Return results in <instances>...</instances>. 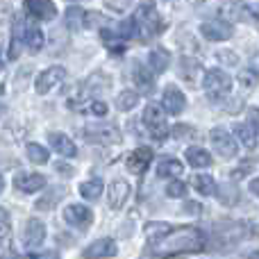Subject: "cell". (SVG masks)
<instances>
[{
  "label": "cell",
  "mask_w": 259,
  "mask_h": 259,
  "mask_svg": "<svg viewBox=\"0 0 259 259\" xmlns=\"http://www.w3.org/2000/svg\"><path fill=\"white\" fill-rule=\"evenodd\" d=\"M234 134H237V139H241V143L248 148V150H252V148L257 146V127L252 125V123H239V125H234Z\"/></svg>",
  "instance_id": "603a6c76"
},
{
  "label": "cell",
  "mask_w": 259,
  "mask_h": 259,
  "mask_svg": "<svg viewBox=\"0 0 259 259\" xmlns=\"http://www.w3.org/2000/svg\"><path fill=\"white\" fill-rule=\"evenodd\" d=\"M14 39H23L32 53L44 48V34H41V30L36 25H32V23L23 21V18H16V23H14Z\"/></svg>",
  "instance_id": "5b68a950"
},
{
  "label": "cell",
  "mask_w": 259,
  "mask_h": 259,
  "mask_svg": "<svg viewBox=\"0 0 259 259\" xmlns=\"http://www.w3.org/2000/svg\"><path fill=\"white\" fill-rule=\"evenodd\" d=\"M180 80L187 82L189 87H198V82H200L202 73H205V68H202V64L198 62V59H191V57H182L180 59Z\"/></svg>",
  "instance_id": "30bf717a"
},
{
  "label": "cell",
  "mask_w": 259,
  "mask_h": 259,
  "mask_svg": "<svg viewBox=\"0 0 259 259\" xmlns=\"http://www.w3.org/2000/svg\"><path fill=\"white\" fill-rule=\"evenodd\" d=\"M182 168L184 166L180 164L178 159L166 157V159H161L159 168H157V175H159V178H178V175H182Z\"/></svg>",
  "instance_id": "484cf974"
},
{
  "label": "cell",
  "mask_w": 259,
  "mask_h": 259,
  "mask_svg": "<svg viewBox=\"0 0 259 259\" xmlns=\"http://www.w3.org/2000/svg\"><path fill=\"white\" fill-rule=\"evenodd\" d=\"M132 75H134V82L141 87V91L150 94V91L155 89V87H152V84H155V82H152V75H150V71H148L146 66H141V64H134Z\"/></svg>",
  "instance_id": "cb8c5ba5"
},
{
  "label": "cell",
  "mask_w": 259,
  "mask_h": 259,
  "mask_svg": "<svg viewBox=\"0 0 259 259\" xmlns=\"http://www.w3.org/2000/svg\"><path fill=\"white\" fill-rule=\"evenodd\" d=\"M103 189H105V184H103V180H98V178L87 180V182L80 184V193H82V198H87V200H98Z\"/></svg>",
  "instance_id": "d4e9b609"
},
{
  "label": "cell",
  "mask_w": 259,
  "mask_h": 259,
  "mask_svg": "<svg viewBox=\"0 0 259 259\" xmlns=\"http://www.w3.org/2000/svg\"><path fill=\"white\" fill-rule=\"evenodd\" d=\"M134 21H137L139 39H143V41L155 39V36L161 32V18H159V14H157L152 0H143L139 12L134 14Z\"/></svg>",
  "instance_id": "7a4b0ae2"
},
{
  "label": "cell",
  "mask_w": 259,
  "mask_h": 259,
  "mask_svg": "<svg viewBox=\"0 0 259 259\" xmlns=\"http://www.w3.org/2000/svg\"><path fill=\"white\" fill-rule=\"evenodd\" d=\"M202 84H205L207 98H209L211 103H221V100H225L228 94L232 91V77L225 71H221V68H211L209 73H205Z\"/></svg>",
  "instance_id": "3957f363"
},
{
  "label": "cell",
  "mask_w": 259,
  "mask_h": 259,
  "mask_svg": "<svg viewBox=\"0 0 259 259\" xmlns=\"http://www.w3.org/2000/svg\"><path fill=\"white\" fill-rule=\"evenodd\" d=\"M248 14H250L252 21L259 23V5H255V7H248Z\"/></svg>",
  "instance_id": "b9f144b4"
},
{
  "label": "cell",
  "mask_w": 259,
  "mask_h": 259,
  "mask_svg": "<svg viewBox=\"0 0 259 259\" xmlns=\"http://www.w3.org/2000/svg\"><path fill=\"white\" fill-rule=\"evenodd\" d=\"M216 59H219V62H225V64H232V66L239 62V57L237 55H232V53H219L216 55Z\"/></svg>",
  "instance_id": "8d00e7d4"
},
{
  "label": "cell",
  "mask_w": 259,
  "mask_h": 259,
  "mask_svg": "<svg viewBox=\"0 0 259 259\" xmlns=\"http://www.w3.org/2000/svg\"><path fill=\"white\" fill-rule=\"evenodd\" d=\"M143 232H146L148 241H150L152 246H157V243H161L170 232H173V228H170L168 223H148Z\"/></svg>",
  "instance_id": "44dd1931"
},
{
  "label": "cell",
  "mask_w": 259,
  "mask_h": 259,
  "mask_svg": "<svg viewBox=\"0 0 259 259\" xmlns=\"http://www.w3.org/2000/svg\"><path fill=\"white\" fill-rule=\"evenodd\" d=\"M64 196V187H55L53 191H48L41 200H36V209H50L59 202V198Z\"/></svg>",
  "instance_id": "f546056e"
},
{
  "label": "cell",
  "mask_w": 259,
  "mask_h": 259,
  "mask_svg": "<svg viewBox=\"0 0 259 259\" xmlns=\"http://www.w3.org/2000/svg\"><path fill=\"white\" fill-rule=\"evenodd\" d=\"M66 77V68L64 66H50L36 77V94H48L53 87L62 84V80Z\"/></svg>",
  "instance_id": "9c48e42d"
},
{
  "label": "cell",
  "mask_w": 259,
  "mask_h": 259,
  "mask_svg": "<svg viewBox=\"0 0 259 259\" xmlns=\"http://www.w3.org/2000/svg\"><path fill=\"white\" fill-rule=\"evenodd\" d=\"M130 198V184L125 180H114L107 189V202L112 209H121L125 205V200Z\"/></svg>",
  "instance_id": "e0dca14e"
},
{
  "label": "cell",
  "mask_w": 259,
  "mask_h": 259,
  "mask_svg": "<svg viewBox=\"0 0 259 259\" xmlns=\"http://www.w3.org/2000/svg\"><path fill=\"white\" fill-rule=\"evenodd\" d=\"M184 209H187L189 214H200V211H202V207L198 205V202H187V207H184Z\"/></svg>",
  "instance_id": "60d3db41"
},
{
  "label": "cell",
  "mask_w": 259,
  "mask_h": 259,
  "mask_svg": "<svg viewBox=\"0 0 259 259\" xmlns=\"http://www.w3.org/2000/svg\"><path fill=\"white\" fill-rule=\"evenodd\" d=\"M239 82L243 84V89H255L257 82H259V75L252 71V68H246V71L239 73Z\"/></svg>",
  "instance_id": "d6a6232c"
},
{
  "label": "cell",
  "mask_w": 259,
  "mask_h": 259,
  "mask_svg": "<svg viewBox=\"0 0 259 259\" xmlns=\"http://www.w3.org/2000/svg\"><path fill=\"white\" fill-rule=\"evenodd\" d=\"M184 157H187V161L193 166V168H207V166L214 164V159H211L209 152H207L205 148H198V146L189 148Z\"/></svg>",
  "instance_id": "ffe728a7"
},
{
  "label": "cell",
  "mask_w": 259,
  "mask_h": 259,
  "mask_svg": "<svg viewBox=\"0 0 259 259\" xmlns=\"http://www.w3.org/2000/svg\"><path fill=\"white\" fill-rule=\"evenodd\" d=\"M173 134H175V137H178V139H184V137H193V134H196V132H193V130H191V127H184V125H178V127H175V130H173Z\"/></svg>",
  "instance_id": "74e56055"
},
{
  "label": "cell",
  "mask_w": 259,
  "mask_h": 259,
  "mask_svg": "<svg viewBox=\"0 0 259 259\" xmlns=\"http://www.w3.org/2000/svg\"><path fill=\"white\" fill-rule=\"evenodd\" d=\"M143 123H146L148 132L152 134L155 141H164L166 134H168V125H166V116L161 112V107L157 103H150L143 109Z\"/></svg>",
  "instance_id": "277c9868"
},
{
  "label": "cell",
  "mask_w": 259,
  "mask_h": 259,
  "mask_svg": "<svg viewBox=\"0 0 259 259\" xmlns=\"http://www.w3.org/2000/svg\"><path fill=\"white\" fill-rule=\"evenodd\" d=\"M7 239H9V214L7 209H3V243L7 246Z\"/></svg>",
  "instance_id": "d590c367"
},
{
  "label": "cell",
  "mask_w": 259,
  "mask_h": 259,
  "mask_svg": "<svg viewBox=\"0 0 259 259\" xmlns=\"http://www.w3.org/2000/svg\"><path fill=\"white\" fill-rule=\"evenodd\" d=\"M25 152L32 164H48V150L44 146H39V143H27Z\"/></svg>",
  "instance_id": "f1b7e54d"
},
{
  "label": "cell",
  "mask_w": 259,
  "mask_h": 259,
  "mask_svg": "<svg viewBox=\"0 0 259 259\" xmlns=\"http://www.w3.org/2000/svg\"><path fill=\"white\" fill-rule=\"evenodd\" d=\"M150 161H152V150H150V148H137V150L130 152L125 164H127L130 173L143 175L148 170V166H150Z\"/></svg>",
  "instance_id": "4fadbf2b"
},
{
  "label": "cell",
  "mask_w": 259,
  "mask_h": 259,
  "mask_svg": "<svg viewBox=\"0 0 259 259\" xmlns=\"http://www.w3.org/2000/svg\"><path fill=\"white\" fill-rule=\"evenodd\" d=\"M14 187L23 193H34L46 187V178L41 173H21L14 178Z\"/></svg>",
  "instance_id": "ac0fdd59"
},
{
  "label": "cell",
  "mask_w": 259,
  "mask_h": 259,
  "mask_svg": "<svg viewBox=\"0 0 259 259\" xmlns=\"http://www.w3.org/2000/svg\"><path fill=\"white\" fill-rule=\"evenodd\" d=\"M25 9L39 21H53L57 16V7L53 0H25Z\"/></svg>",
  "instance_id": "2e32d148"
},
{
  "label": "cell",
  "mask_w": 259,
  "mask_h": 259,
  "mask_svg": "<svg viewBox=\"0 0 259 259\" xmlns=\"http://www.w3.org/2000/svg\"><path fill=\"white\" fill-rule=\"evenodd\" d=\"M137 103H139V96L134 91H123L116 98V109L118 112H130V109L137 107Z\"/></svg>",
  "instance_id": "4dcf8cb0"
},
{
  "label": "cell",
  "mask_w": 259,
  "mask_h": 259,
  "mask_svg": "<svg viewBox=\"0 0 259 259\" xmlns=\"http://www.w3.org/2000/svg\"><path fill=\"white\" fill-rule=\"evenodd\" d=\"M161 252H200L205 248V234L196 228H180L170 232L161 243H157Z\"/></svg>",
  "instance_id": "6da1fadb"
},
{
  "label": "cell",
  "mask_w": 259,
  "mask_h": 259,
  "mask_svg": "<svg viewBox=\"0 0 259 259\" xmlns=\"http://www.w3.org/2000/svg\"><path fill=\"white\" fill-rule=\"evenodd\" d=\"M184 193H187V184L180 182V180H175V182H170L166 187V196L168 198H184Z\"/></svg>",
  "instance_id": "836d02e7"
},
{
  "label": "cell",
  "mask_w": 259,
  "mask_h": 259,
  "mask_svg": "<svg viewBox=\"0 0 259 259\" xmlns=\"http://www.w3.org/2000/svg\"><path fill=\"white\" fill-rule=\"evenodd\" d=\"M161 105H164L166 114L178 116V114H182L184 107H187V98H184V94L175 84H168L164 89V96H161Z\"/></svg>",
  "instance_id": "ba28073f"
},
{
  "label": "cell",
  "mask_w": 259,
  "mask_h": 259,
  "mask_svg": "<svg viewBox=\"0 0 259 259\" xmlns=\"http://www.w3.org/2000/svg\"><path fill=\"white\" fill-rule=\"evenodd\" d=\"M30 259H59V255L53 250H46V252H34V255H30Z\"/></svg>",
  "instance_id": "ab89813d"
},
{
  "label": "cell",
  "mask_w": 259,
  "mask_h": 259,
  "mask_svg": "<svg viewBox=\"0 0 259 259\" xmlns=\"http://www.w3.org/2000/svg\"><path fill=\"white\" fill-rule=\"evenodd\" d=\"M250 189H252V193H257V196H259V178L250 182Z\"/></svg>",
  "instance_id": "ee69618b"
},
{
  "label": "cell",
  "mask_w": 259,
  "mask_h": 259,
  "mask_svg": "<svg viewBox=\"0 0 259 259\" xmlns=\"http://www.w3.org/2000/svg\"><path fill=\"white\" fill-rule=\"evenodd\" d=\"M84 16L87 12L80 7H68L66 9V25L71 27V30H80L82 25H84Z\"/></svg>",
  "instance_id": "83f0119b"
},
{
  "label": "cell",
  "mask_w": 259,
  "mask_h": 259,
  "mask_svg": "<svg viewBox=\"0 0 259 259\" xmlns=\"http://www.w3.org/2000/svg\"><path fill=\"white\" fill-rule=\"evenodd\" d=\"M130 3H132V0H107V5L112 9H116V12H123V9H125Z\"/></svg>",
  "instance_id": "f35d334b"
},
{
  "label": "cell",
  "mask_w": 259,
  "mask_h": 259,
  "mask_svg": "<svg viewBox=\"0 0 259 259\" xmlns=\"http://www.w3.org/2000/svg\"><path fill=\"white\" fill-rule=\"evenodd\" d=\"M193 187H196V191L202 193V196H214L216 193V182L209 175H193Z\"/></svg>",
  "instance_id": "4316f807"
},
{
  "label": "cell",
  "mask_w": 259,
  "mask_h": 259,
  "mask_svg": "<svg viewBox=\"0 0 259 259\" xmlns=\"http://www.w3.org/2000/svg\"><path fill=\"white\" fill-rule=\"evenodd\" d=\"M89 109H91V114H96V116H105V114H107V105L100 103V100L91 103V105H89Z\"/></svg>",
  "instance_id": "e575fe53"
},
{
  "label": "cell",
  "mask_w": 259,
  "mask_h": 259,
  "mask_svg": "<svg viewBox=\"0 0 259 259\" xmlns=\"http://www.w3.org/2000/svg\"><path fill=\"white\" fill-rule=\"evenodd\" d=\"M118 252L116 243H114V239H98V241H94L91 246H87L84 250H82V257L84 259H105V257H114Z\"/></svg>",
  "instance_id": "7c38bea8"
},
{
  "label": "cell",
  "mask_w": 259,
  "mask_h": 259,
  "mask_svg": "<svg viewBox=\"0 0 259 259\" xmlns=\"http://www.w3.org/2000/svg\"><path fill=\"white\" fill-rule=\"evenodd\" d=\"M84 134H87V141H91V143H118L121 141V132L114 125H107V123L89 125L84 130Z\"/></svg>",
  "instance_id": "52a82bcc"
},
{
  "label": "cell",
  "mask_w": 259,
  "mask_h": 259,
  "mask_svg": "<svg viewBox=\"0 0 259 259\" xmlns=\"http://www.w3.org/2000/svg\"><path fill=\"white\" fill-rule=\"evenodd\" d=\"M168 64H170V53L164 48H155L150 53V57H148V66H150L152 73H164L168 68Z\"/></svg>",
  "instance_id": "7402d4cb"
},
{
  "label": "cell",
  "mask_w": 259,
  "mask_h": 259,
  "mask_svg": "<svg viewBox=\"0 0 259 259\" xmlns=\"http://www.w3.org/2000/svg\"><path fill=\"white\" fill-rule=\"evenodd\" d=\"M55 168H57V170H62V173H68V175L73 173V168H71V166H64V164H57V166H55Z\"/></svg>",
  "instance_id": "7bdbcfd3"
},
{
  "label": "cell",
  "mask_w": 259,
  "mask_h": 259,
  "mask_svg": "<svg viewBox=\"0 0 259 259\" xmlns=\"http://www.w3.org/2000/svg\"><path fill=\"white\" fill-rule=\"evenodd\" d=\"M48 141H50V146H53V150L59 152L62 157H75L77 148H75V143H73L71 139L66 137V134H62V132H50V134H48Z\"/></svg>",
  "instance_id": "d6986e66"
},
{
  "label": "cell",
  "mask_w": 259,
  "mask_h": 259,
  "mask_svg": "<svg viewBox=\"0 0 259 259\" xmlns=\"http://www.w3.org/2000/svg\"><path fill=\"white\" fill-rule=\"evenodd\" d=\"M84 25L89 27V30H91V27H107V25H109V21H107V18H105L100 12H87V16H84Z\"/></svg>",
  "instance_id": "1f68e13d"
},
{
  "label": "cell",
  "mask_w": 259,
  "mask_h": 259,
  "mask_svg": "<svg viewBox=\"0 0 259 259\" xmlns=\"http://www.w3.org/2000/svg\"><path fill=\"white\" fill-rule=\"evenodd\" d=\"M209 137H211V146H214V150L219 152L221 157H225V159H232V157H237V139H234L232 134L228 132V130L214 127Z\"/></svg>",
  "instance_id": "8992f818"
},
{
  "label": "cell",
  "mask_w": 259,
  "mask_h": 259,
  "mask_svg": "<svg viewBox=\"0 0 259 259\" xmlns=\"http://www.w3.org/2000/svg\"><path fill=\"white\" fill-rule=\"evenodd\" d=\"M64 221H66L68 225H73V228H87V225H91V221H94V214H91V209H87L84 205H71L64 209Z\"/></svg>",
  "instance_id": "5bb4252c"
},
{
  "label": "cell",
  "mask_w": 259,
  "mask_h": 259,
  "mask_svg": "<svg viewBox=\"0 0 259 259\" xmlns=\"http://www.w3.org/2000/svg\"><path fill=\"white\" fill-rule=\"evenodd\" d=\"M46 239V225L41 223L39 219H30L25 223V230H23V246L25 248H39Z\"/></svg>",
  "instance_id": "8fae6325"
},
{
  "label": "cell",
  "mask_w": 259,
  "mask_h": 259,
  "mask_svg": "<svg viewBox=\"0 0 259 259\" xmlns=\"http://www.w3.org/2000/svg\"><path fill=\"white\" fill-rule=\"evenodd\" d=\"M200 32L209 41H228L232 36V25H228L223 21H207L200 25Z\"/></svg>",
  "instance_id": "9a60e30c"
}]
</instances>
